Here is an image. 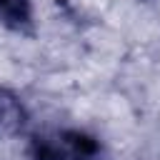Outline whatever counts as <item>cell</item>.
Segmentation results:
<instances>
[{
	"instance_id": "cell-1",
	"label": "cell",
	"mask_w": 160,
	"mask_h": 160,
	"mask_svg": "<svg viewBox=\"0 0 160 160\" xmlns=\"http://www.w3.org/2000/svg\"><path fill=\"white\" fill-rule=\"evenodd\" d=\"M100 150L98 140L80 130H52L30 145L32 160H90Z\"/></svg>"
},
{
	"instance_id": "cell-2",
	"label": "cell",
	"mask_w": 160,
	"mask_h": 160,
	"mask_svg": "<svg viewBox=\"0 0 160 160\" xmlns=\"http://www.w3.org/2000/svg\"><path fill=\"white\" fill-rule=\"evenodd\" d=\"M25 122V108L22 102L8 92V90H0V138L5 135H12L15 130H20Z\"/></svg>"
},
{
	"instance_id": "cell-3",
	"label": "cell",
	"mask_w": 160,
	"mask_h": 160,
	"mask_svg": "<svg viewBox=\"0 0 160 160\" xmlns=\"http://www.w3.org/2000/svg\"><path fill=\"white\" fill-rule=\"evenodd\" d=\"M0 22L10 30H28L32 25L30 0H0Z\"/></svg>"
}]
</instances>
